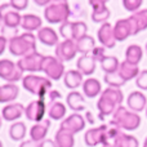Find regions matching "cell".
<instances>
[{
	"label": "cell",
	"instance_id": "6da1fadb",
	"mask_svg": "<svg viewBox=\"0 0 147 147\" xmlns=\"http://www.w3.org/2000/svg\"><path fill=\"white\" fill-rule=\"evenodd\" d=\"M123 101H124V94H123L120 88H111V86H109V88L103 89L98 102H97L99 119H103L105 116L114 115V112L117 110V107L121 106Z\"/></svg>",
	"mask_w": 147,
	"mask_h": 147
},
{
	"label": "cell",
	"instance_id": "f1b7e54d",
	"mask_svg": "<svg viewBox=\"0 0 147 147\" xmlns=\"http://www.w3.org/2000/svg\"><path fill=\"white\" fill-rule=\"evenodd\" d=\"M74 136L75 134H72V133L59 128L56 133L54 142H56L57 147H74V145H75V138H74Z\"/></svg>",
	"mask_w": 147,
	"mask_h": 147
},
{
	"label": "cell",
	"instance_id": "9f6ffc18",
	"mask_svg": "<svg viewBox=\"0 0 147 147\" xmlns=\"http://www.w3.org/2000/svg\"><path fill=\"white\" fill-rule=\"evenodd\" d=\"M146 117H147V107H146Z\"/></svg>",
	"mask_w": 147,
	"mask_h": 147
},
{
	"label": "cell",
	"instance_id": "4dcf8cb0",
	"mask_svg": "<svg viewBox=\"0 0 147 147\" xmlns=\"http://www.w3.org/2000/svg\"><path fill=\"white\" fill-rule=\"evenodd\" d=\"M114 147H140V142L132 134H127V133L121 132L115 141L112 142Z\"/></svg>",
	"mask_w": 147,
	"mask_h": 147
},
{
	"label": "cell",
	"instance_id": "3957f363",
	"mask_svg": "<svg viewBox=\"0 0 147 147\" xmlns=\"http://www.w3.org/2000/svg\"><path fill=\"white\" fill-rule=\"evenodd\" d=\"M110 124L115 125L121 130H136L141 125V116L137 112L129 111L127 107L120 106L114 112Z\"/></svg>",
	"mask_w": 147,
	"mask_h": 147
},
{
	"label": "cell",
	"instance_id": "9c48e42d",
	"mask_svg": "<svg viewBox=\"0 0 147 147\" xmlns=\"http://www.w3.org/2000/svg\"><path fill=\"white\" fill-rule=\"evenodd\" d=\"M43 72L47 75V78L52 80H59L66 74L63 62L53 56H45L43 62Z\"/></svg>",
	"mask_w": 147,
	"mask_h": 147
},
{
	"label": "cell",
	"instance_id": "9a60e30c",
	"mask_svg": "<svg viewBox=\"0 0 147 147\" xmlns=\"http://www.w3.org/2000/svg\"><path fill=\"white\" fill-rule=\"evenodd\" d=\"M127 105H128V107H129L130 111L137 112L138 114V112L146 110V107H147V97L140 90L132 92V93L128 96V98H127Z\"/></svg>",
	"mask_w": 147,
	"mask_h": 147
},
{
	"label": "cell",
	"instance_id": "7402d4cb",
	"mask_svg": "<svg viewBox=\"0 0 147 147\" xmlns=\"http://www.w3.org/2000/svg\"><path fill=\"white\" fill-rule=\"evenodd\" d=\"M18 94H20V88L16 84H4L0 85V103H5V102H12L17 99Z\"/></svg>",
	"mask_w": 147,
	"mask_h": 147
},
{
	"label": "cell",
	"instance_id": "f6af8a7d",
	"mask_svg": "<svg viewBox=\"0 0 147 147\" xmlns=\"http://www.w3.org/2000/svg\"><path fill=\"white\" fill-rule=\"evenodd\" d=\"M8 44V39H5L3 35H0V56L5 52V48H7Z\"/></svg>",
	"mask_w": 147,
	"mask_h": 147
},
{
	"label": "cell",
	"instance_id": "d6986e66",
	"mask_svg": "<svg viewBox=\"0 0 147 147\" xmlns=\"http://www.w3.org/2000/svg\"><path fill=\"white\" fill-rule=\"evenodd\" d=\"M51 128V120L44 119L41 123H36L34 127H31L30 129V138L35 142H41V141L47 140V134H48V130Z\"/></svg>",
	"mask_w": 147,
	"mask_h": 147
},
{
	"label": "cell",
	"instance_id": "681fc988",
	"mask_svg": "<svg viewBox=\"0 0 147 147\" xmlns=\"http://www.w3.org/2000/svg\"><path fill=\"white\" fill-rule=\"evenodd\" d=\"M3 17H4V14H3L1 9H0V27H1V25H3Z\"/></svg>",
	"mask_w": 147,
	"mask_h": 147
},
{
	"label": "cell",
	"instance_id": "83f0119b",
	"mask_svg": "<svg viewBox=\"0 0 147 147\" xmlns=\"http://www.w3.org/2000/svg\"><path fill=\"white\" fill-rule=\"evenodd\" d=\"M83 74L78 70H70V71H66L63 76V81L65 85L69 89H76L84 83L83 81Z\"/></svg>",
	"mask_w": 147,
	"mask_h": 147
},
{
	"label": "cell",
	"instance_id": "836d02e7",
	"mask_svg": "<svg viewBox=\"0 0 147 147\" xmlns=\"http://www.w3.org/2000/svg\"><path fill=\"white\" fill-rule=\"evenodd\" d=\"M27 134L26 124L22 121H17L9 128V137L13 141H22Z\"/></svg>",
	"mask_w": 147,
	"mask_h": 147
},
{
	"label": "cell",
	"instance_id": "7bdbcfd3",
	"mask_svg": "<svg viewBox=\"0 0 147 147\" xmlns=\"http://www.w3.org/2000/svg\"><path fill=\"white\" fill-rule=\"evenodd\" d=\"M89 5H90L93 9H97V8L105 7V5H106V1H103V0H90V1H89Z\"/></svg>",
	"mask_w": 147,
	"mask_h": 147
},
{
	"label": "cell",
	"instance_id": "484cf974",
	"mask_svg": "<svg viewBox=\"0 0 147 147\" xmlns=\"http://www.w3.org/2000/svg\"><path fill=\"white\" fill-rule=\"evenodd\" d=\"M41 18L36 14H25L22 16V23L21 27L26 31V32H32V31L40 30L41 28Z\"/></svg>",
	"mask_w": 147,
	"mask_h": 147
},
{
	"label": "cell",
	"instance_id": "7dc6e473",
	"mask_svg": "<svg viewBox=\"0 0 147 147\" xmlns=\"http://www.w3.org/2000/svg\"><path fill=\"white\" fill-rule=\"evenodd\" d=\"M35 4L40 5V7H48V5L51 4V1H48V0H44V1H41V0H35Z\"/></svg>",
	"mask_w": 147,
	"mask_h": 147
},
{
	"label": "cell",
	"instance_id": "5b68a950",
	"mask_svg": "<svg viewBox=\"0 0 147 147\" xmlns=\"http://www.w3.org/2000/svg\"><path fill=\"white\" fill-rule=\"evenodd\" d=\"M22 85L28 93L38 96L39 99H44V97L52 90L51 79L39 75H26L22 79Z\"/></svg>",
	"mask_w": 147,
	"mask_h": 147
},
{
	"label": "cell",
	"instance_id": "ee69618b",
	"mask_svg": "<svg viewBox=\"0 0 147 147\" xmlns=\"http://www.w3.org/2000/svg\"><path fill=\"white\" fill-rule=\"evenodd\" d=\"M40 142H35V141L30 140V141H23L20 145V147H39Z\"/></svg>",
	"mask_w": 147,
	"mask_h": 147
},
{
	"label": "cell",
	"instance_id": "5bb4252c",
	"mask_svg": "<svg viewBox=\"0 0 147 147\" xmlns=\"http://www.w3.org/2000/svg\"><path fill=\"white\" fill-rule=\"evenodd\" d=\"M59 128L72 133V134H76V133L84 130V128H85V119H84V116H81L80 114L75 112V114L67 116L65 120H62Z\"/></svg>",
	"mask_w": 147,
	"mask_h": 147
},
{
	"label": "cell",
	"instance_id": "603a6c76",
	"mask_svg": "<svg viewBox=\"0 0 147 147\" xmlns=\"http://www.w3.org/2000/svg\"><path fill=\"white\" fill-rule=\"evenodd\" d=\"M83 92L85 94V97L88 98H96L97 96L102 93V86H101V83L99 80L94 78H89V79H85L83 83Z\"/></svg>",
	"mask_w": 147,
	"mask_h": 147
},
{
	"label": "cell",
	"instance_id": "4fadbf2b",
	"mask_svg": "<svg viewBox=\"0 0 147 147\" xmlns=\"http://www.w3.org/2000/svg\"><path fill=\"white\" fill-rule=\"evenodd\" d=\"M97 38H98V41L101 43V45L106 49H112L116 45V39H115V34H114V26L109 22L101 25V27L97 31Z\"/></svg>",
	"mask_w": 147,
	"mask_h": 147
},
{
	"label": "cell",
	"instance_id": "2e32d148",
	"mask_svg": "<svg viewBox=\"0 0 147 147\" xmlns=\"http://www.w3.org/2000/svg\"><path fill=\"white\" fill-rule=\"evenodd\" d=\"M128 20L132 26V35H137L147 28V9H141L133 13Z\"/></svg>",
	"mask_w": 147,
	"mask_h": 147
},
{
	"label": "cell",
	"instance_id": "4316f807",
	"mask_svg": "<svg viewBox=\"0 0 147 147\" xmlns=\"http://www.w3.org/2000/svg\"><path fill=\"white\" fill-rule=\"evenodd\" d=\"M22 23V16L20 14V12H16L13 9H9L4 13V17H3V26L8 28H13V30H17L18 26H21Z\"/></svg>",
	"mask_w": 147,
	"mask_h": 147
},
{
	"label": "cell",
	"instance_id": "c3c4849f",
	"mask_svg": "<svg viewBox=\"0 0 147 147\" xmlns=\"http://www.w3.org/2000/svg\"><path fill=\"white\" fill-rule=\"evenodd\" d=\"M86 120H88L90 124H93L96 120H94V117H93V115H92V112H86Z\"/></svg>",
	"mask_w": 147,
	"mask_h": 147
},
{
	"label": "cell",
	"instance_id": "8d00e7d4",
	"mask_svg": "<svg viewBox=\"0 0 147 147\" xmlns=\"http://www.w3.org/2000/svg\"><path fill=\"white\" fill-rule=\"evenodd\" d=\"M103 80H105V83H106L109 86H111V88H121V86L127 83V81H125L124 79L120 76L119 72L105 74Z\"/></svg>",
	"mask_w": 147,
	"mask_h": 147
},
{
	"label": "cell",
	"instance_id": "ac0fdd59",
	"mask_svg": "<svg viewBox=\"0 0 147 147\" xmlns=\"http://www.w3.org/2000/svg\"><path fill=\"white\" fill-rule=\"evenodd\" d=\"M38 40L40 43H43L47 47H57L59 44V38L58 34L53 30L52 27H41L38 31V35H36Z\"/></svg>",
	"mask_w": 147,
	"mask_h": 147
},
{
	"label": "cell",
	"instance_id": "74e56055",
	"mask_svg": "<svg viewBox=\"0 0 147 147\" xmlns=\"http://www.w3.org/2000/svg\"><path fill=\"white\" fill-rule=\"evenodd\" d=\"M59 99H61V93H59V92H57V90H54V89H52V90H49V93L44 97L43 101L45 102L47 107H49V106H52L53 103L58 102Z\"/></svg>",
	"mask_w": 147,
	"mask_h": 147
},
{
	"label": "cell",
	"instance_id": "7a4b0ae2",
	"mask_svg": "<svg viewBox=\"0 0 147 147\" xmlns=\"http://www.w3.org/2000/svg\"><path fill=\"white\" fill-rule=\"evenodd\" d=\"M36 40L32 32H23L8 41V51L16 57H25L36 52Z\"/></svg>",
	"mask_w": 147,
	"mask_h": 147
},
{
	"label": "cell",
	"instance_id": "ab89813d",
	"mask_svg": "<svg viewBox=\"0 0 147 147\" xmlns=\"http://www.w3.org/2000/svg\"><path fill=\"white\" fill-rule=\"evenodd\" d=\"M136 85L142 90H147V70H142L136 79Z\"/></svg>",
	"mask_w": 147,
	"mask_h": 147
},
{
	"label": "cell",
	"instance_id": "cb8c5ba5",
	"mask_svg": "<svg viewBox=\"0 0 147 147\" xmlns=\"http://www.w3.org/2000/svg\"><path fill=\"white\" fill-rule=\"evenodd\" d=\"M66 102H67V106H69L71 110H74L75 112L83 111V110L86 109L84 96L81 93H79V92H76V90H72L67 94Z\"/></svg>",
	"mask_w": 147,
	"mask_h": 147
},
{
	"label": "cell",
	"instance_id": "277c9868",
	"mask_svg": "<svg viewBox=\"0 0 147 147\" xmlns=\"http://www.w3.org/2000/svg\"><path fill=\"white\" fill-rule=\"evenodd\" d=\"M44 17L52 25H57V23L62 25V23L67 22L70 21L69 18L71 17L70 3L65 1V0H53L44 10Z\"/></svg>",
	"mask_w": 147,
	"mask_h": 147
},
{
	"label": "cell",
	"instance_id": "52a82bcc",
	"mask_svg": "<svg viewBox=\"0 0 147 147\" xmlns=\"http://www.w3.org/2000/svg\"><path fill=\"white\" fill-rule=\"evenodd\" d=\"M110 125L102 124L97 128H92V129L86 130L85 136H84V141L88 147H96L98 145L110 146V136H109Z\"/></svg>",
	"mask_w": 147,
	"mask_h": 147
},
{
	"label": "cell",
	"instance_id": "30bf717a",
	"mask_svg": "<svg viewBox=\"0 0 147 147\" xmlns=\"http://www.w3.org/2000/svg\"><path fill=\"white\" fill-rule=\"evenodd\" d=\"M45 56H43L39 52H34L31 54L22 57L18 59L17 66L22 70L23 72L28 71V72H38V71H43V62Z\"/></svg>",
	"mask_w": 147,
	"mask_h": 147
},
{
	"label": "cell",
	"instance_id": "bcb514c9",
	"mask_svg": "<svg viewBox=\"0 0 147 147\" xmlns=\"http://www.w3.org/2000/svg\"><path fill=\"white\" fill-rule=\"evenodd\" d=\"M39 147H57V145H56V142L52 140H44L40 142Z\"/></svg>",
	"mask_w": 147,
	"mask_h": 147
},
{
	"label": "cell",
	"instance_id": "e0dca14e",
	"mask_svg": "<svg viewBox=\"0 0 147 147\" xmlns=\"http://www.w3.org/2000/svg\"><path fill=\"white\" fill-rule=\"evenodd\" d=\"M25 110H26V107H23L22 103H17V102L8 103L1 110V116L7 121H14V120H18L25 114Z\"/></svg>",
	"mask_w": 147,
	"mask_h": 147
},
{
	"label": "cell",
	"instance_id": "60d3db41",
	"mask_svg": "<svg viewBox=\"0 0 147 147\" xmlns=\"http://www.w3.org/2000/svg\"><path fill=\"white\" fill-rule=\"evenodd\" d=\"M9 4L13 10L20 12V10H23L28 7V0H10Z\"/></svg>",
	"mask_w": 147,
	"mask_h": 147
},
{
	"label": "cell",
	"instance_id": "b9f144b4",
	"mask_svg": "<svg viewBox=\"0 0 147 147\" xmlns=\"http://www.w3.org/2000/svg\"><path fill=\"white\" fill-rule=\"evenodd\" d=\"M105 51H106V48H103V47H96L94 51L92 52V56L96 58V61H101V59L106 56V54H105Z\"/></svg>",
	"mask_w": 147,
	"mask_h": 147
},
{
	"label": "cell",
	"instance_id": "db71d44e",
	"mask_svg": "<svg viewBox=\"0 0 147 147\" xmlns=\"http://www.w3.org/2000/svg\"><path fill=\"white\" fill-rule=\"evenodd\" d=\"M0 147H3V143H1V141H0Z\"/></svg>",
	"mask_w": 147,
	"mask_h": 147
},
{
	"label": "cell",
	"instance_id": "f35d334b",
	"mask_svg": "<svg viewBox=\"0 0 147 147\" xmlns=\"http://www.w3.org/2000/svg\"><path fill=\"white\" fill-rule=\"evenodd\" d=\"M142 0H124L123 1V5H124V8L128 10V12H138V9H140L141 7H142Z\"/></svg>",
	"mask_w": 147,
	"mask_h": 147
},
{
	"label": "cell",
	"instance_id": "8992f818",
	"mask_svg": "<svg viewBox=\"0 0 147 147\" xmlns=\"http://www.w3.org/2000/svg\"><path fill=\"white\" fill-rule=\"evenodd\" d=\"M59 35L65 40L78 41L88 35V26L83 21H67L59 26Z\"/></svg>",
	"mask_w": 147,
	"mask_h": 147
},
{
	"label": "cell",
	"instance_id": "f907efd6",
	"mask_svg": "<svg viewBox=\"0 0 147 147\" xmlns=\"http://www.w3.org/2000/svg\"><path fill=\"white\" fill-rule=\"evenodd\" d=\"M143 147H147V137H146V140H145V142H143Z\"/></svg>",
	"mask_w": 147,
	"mask_h": 147
},
{
	"label": "cell",
	"instance_id": "d6a6232c",
	"mask_svg": "<svg viewBox=\"0 0 147 147\" xmlns=\"http://www.w3.org/2000/svg\"><path fill=\"white\" fill-rule=\"evenodd\" d=\"M99 63H101V67L105 71V74L117 72V70H119V67H120L119 59L114 56H105L103 58L99 61Z\"/></svg>",
	"mask_w": 147,
	"mask_h": 147
},
{
	"label": "cell",
	"instance_id": "ffe728a7",
	"mask_svg": "<svg viewBox=\"0 0 147 147\" xmlns=\"http://www.w3.org/2000/svg\"><path fill=\"white\" fill-rule=\"evenodd\" d=\"M114 34H115V39L116 41H124L127 40L129 36L132 35V26L128 18H123V20L116 21L114 26Z\"/></svg>",
	"mask_w": 147,
	"mask_h": 147
},
{
	"label": "cell",
	"instance_id": "e575fe53",
	"mask_svg": "<svg viewBox=\"0 0 147 147\" xmlns=\"http://www.w3.org/2000/svg\"><path fill=\"white\" fill-rule=\"evenodd\" d=\"M48 115L51 120H62L66 116V106L61 101L56 102L48 107Z\"/></svg>",
	"mask_w": 147,
	"mask_h": 147
},
{
	"label": "cell",
	"instance_id": "11a10c76",
	"mask_svg": "<svg viewBox=\"0 0 147 147\" xmlns=\"http://www.w3.org/2000/svg\"><path fill=\"white\" fill-rule=\"evenodd\" d=\"M146 53H147V43H146Z\"/></svg>",
	"mask_w": 147,
	"mask_h": 147
},
{
	"label": "cell",
	"instance_id": "816d5d0a",
	"mask_svg": "<svg viewBox=\"0 0 147 147\" xmlns=\"http://www.w3.org/2000/svg\"><path fill=\"white\" fill-rule=\"evenodd\" d=\"M1 123H3V120H1V116H0V128H1Z\"/></svg>",
	"mask_w": 147,
	"mask_h": 147
},
{
	"label": "cell",
	"instance_id": "ba28073f",
	"mask_svg": "<svg viewBox=\"0 0 147 147\" xmlns=\"http://www.w3.org/2000/svg\"><path fill=\"white\" fill-rule=\"evenodd\" d=\"M0 79L9 84H14L23 79V71L10 59H0Z\"/></svg>",
	"mask_w": 147,
	"mask_h": 147
},
{
	"label": "cell",
	"instance_id": "d590c367",
	"mask_svg": "<svg viewBox=\"0 0 147 147\" xmlns=\"http://www.w3.org/2000/svg\"><path fill=\"white\" fill-rule=\"evenodd\" d=\"M110 16H111V12H110V9L105 5V7H101V8H97V9H93V12H92V21L96 23H106V21L110 18Z\"/></svg>",
	"mask_w": 147,
	"mask_h": 147
},
{
	"label": "cell",
	"instance_id": "d4e9b609",
	"mask_svg": "<svg viewBox=\"0 0 147 147\" xmlns=\"http://www.w3.org/2000/svg\"><path fill=\"white\" fill-rule=\"evenodd\" d=\"M117 72L120 74V76H121L125 81H129V80H132V79H137V76L140 75L141 71L137 65H133L128 61H123L121 63H120V67H119V70H117Z\"/></svg>",
	"mask_w": 147,
	"mask_h": 147
},
{
	"label": "cell",
	"instance_id": "f5cc1de1",
	"mask_svg": "<svg viewBox=\"0 0 147 147\" xmlns=\"http://www.w3.org/2000/svg\"><path fill=\"white\" fill-rule=\"evenodd\" d=\"M103 147H114V146H112V145H110V146H103Z\"/></svg>",
	"mask_w": 147,
	"mask_h": 147
},
{
	"label": "cell",
	"instance_id": "8fae6325",
	"mask_svg": "<svg viewBox=\"0 0 147 147\" xmlns=\"http://www.w3.org/2000/svg\"><path fill=\"white\" fill-rule=\"evenodd\" d=\"M47 111H48V107H47L45 102L43 99H35L26 106L25 115L31 121L41 123L44 120V115Z\"/></svg>",
	"mask_w": 147,
	"mask_h": 147
},
{
	"label": "cell",
	"instance_id": "44dd1931",
	"mask_svg": "<svg viewBox=\"0 0 147 147\" xmlns=\"http://www.w3.org/2000/svg\"><path fill=\"white\" fill-rule=\"evenodd\" d=\"M96 58L92 54H85V56H80V58L76 62L78 66V71H80L84 76H90L92 74L96 71Z\"/></svg>",
	"mask_w": 147,
	"mask_h": 147
},
{
	"label": "cell",
	"instance_id": "f546056e",
	"mask_svg": "<svg viewBox=\"0 0 147 147\" xmlns=\"http://www.w3.org/2000/svg\"><path fill=\"white\" fill-rule=\"evenodd\" d=\"M76 47H78V52L81 53V56L85 54H92V52L96 48V40L92 38L90 35H85L84 38L79 39L76 41Z\"/></svg>",
	"mask_w": 147,
	"mask_h": 147
},
{
	"label": "cell",
	"instance_id": "1f68e13d",
	"mask_svg": "<svg viewBox=\"0 0 147 147\" xmlns=\"http://www.w3.org/2000/svg\"><path fill=\"white\" fill-rule=\"evenodd\" d=\"M142 57H143V51L138 44H132V45H129L127 48V51H125V61L130 62V63H133V65H137L138 66V63L141 62Z\"/></svg>",
	"mask_w": 147,
	"mask_h": 147
},
{
	"label": "cell",
	"instance_id": "7c38bea8",
	"mask_svg": "<svg viewBox=\"0 0 147 147\" xmlns=\"http://www.w3.org/2000/svg\"><path fill=\"white\" fill-rule=\"evenodd\" d=\"M78 47L76 41L63 40L56 47V57L62 62H69L74 59L78 54Z\"/></svg>",
	"mask_w": 147,
	"mask_h": 147
}]
</instances>
